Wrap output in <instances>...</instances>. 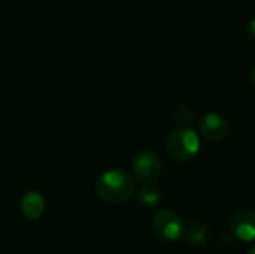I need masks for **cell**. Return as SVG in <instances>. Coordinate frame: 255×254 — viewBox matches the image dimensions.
I'll use <instances>...</instances> for the list:
<instances>
[{"label": "cell", "mask_w": 255, "mask_h": 254, "mask_svg": "<svg viewBox=\"0 0 255 254\" xmlns=\"http://www.w3.org/2000/svg\"><path fill=\"white\" fill-rule=\"evenodd\" d=\"M136 192L134 178L124 169L105 171L96 181V195L109 204H123L131 199Z\"/></svg>", "instance_id": "1"}, {"label": "cell", "mask_w": 255, "mask_h": 254, "mask_svg": "<svg viewBox=\"0 0 255 254\" xmlns=\"http://www.w3.org/2000/svg\"><path fill=\"white\" fill-rule=\"evenodd\" d=\"M200 135L188 126H181L173 130L166 139L167 154L176 162H188L200 151Z\"/></svg>", "instance_id": "2"}, {"label": "cell", "mask_w": 255, "mask_h": 254, "mask_svg": "<svg viewBox=\"0 0 255 254\" xmlns=\"http://www.w3.org/2000/svg\"><path fill=\"white\" fill-rule=\"evenodd\" d=\"M131 171L134 178L140 184H151L160 178L163 165L157 153L151 150H143L134 156L131 163Z\"/></svg>", "instance_id": "3"}, {"label": "cell", "mask_w": 255, "mask_h": 254, "mask_svg": "<svg viewBox=\"0 0 255 254\" xmlns=\"http://www.w3.org/2000/svg\"><path fill=\"white\" fill-rule=\"evenodd\" d=\"M152 231L160 240L173 243L184 235V222L175 211L160 210L152 217Z\"/></svg>", "instance_id": "4"}, {"label": "cell", "mask_w": 255, "mask_h": 254, "mask_svg": "<svg viewBox=\"0 0 255 254\" xmlns=\"http://www.w3.org/2000/svg\"><path fill=\"white\" fill-rule=\"evenodd\" d=\"M200 136L209 142H221L227 139L232 133V126L229 120L218 112H208L199 121Z\"/></svg>", "instance_id": "5"}, {"label": "cell", "mask_w": 255, "mask_h": 254, "mask_svg": "<svg viewBox=\"0 0 255 254\" xmlns=\"http://www.w3.org/2000/svg\"><path fill=\"white\" fill-rule=\"evenodd\" d=\"M230 231L241 241H255V211L244 210L236 213L230 222Z\"/></svg>", "instance_id": "6"}, {"label": "cell", "mask_w": 255, "mask_h": 254, "mask_svg": "<svg viewBox=\"0 0 255 254\" xmlns=\"http://www.w3.org/2000/svg\"><path fill=\"white\" fill-rule=\"evenodd\" d=\"M21 211L30 220H37L45 213V199L39 192H28L21 201Z\"/></svg>", "instance_id": "7"}, {"label": "cell", "mask_w": 255, "mask_h": 254, "mask_svg": "<svg viewBox=\"0 0 255 254\" xmlns=\"http://www.w3.org/2000/svg\"><path fill=\"white\" fill-rule=\"evenodd\" d=\"M137 199L145 207H157L163 201V192L154 183L142 184L137 190Z\"/></svg>", "instance_id": "8"}, {"label": "cell", "mask_w": 255, "mask_h": 254, "mask_svg": "<svg viewBox=\"0 0 255 254\" xmlns=\"http://www.w3.org/2000/svg\"><path fill=\"white\" fill-rule=\"evenodd\" d=\"M208 237H209V229L202 223H193L185 232L187 241L193 246H203Z\"/></svg>", "instance_id": "9"}, {"label": "cell", "mask_w": 255, "mask_h": 254, "mask_svg": "<svg viewBox=\"0 0 255 254\" xmlns=\"http://www.w3.org/2000/svg\"><path fill=\"white\" fill-rule=\"evenodd\" d=\"M193 117H194V114H193L191 108H190V106H185V105L178 106V108L175 109V112H173L175 121H176L178 124H181V126H188V124L191 123Z\"/></svg>", "instance_id": "10"}, {"label": "cell", "mask_w": 255, "mask_h": 254, "mask_svg": "<svg viewBox=\"0 0 255 254\" xmlns=\"http://www.w3.org/2000/svg\"><path fill=\"white\" fill-rule=\"evenodd\" d=\"M247 34H248L251 39H255V18H253V19L247 24Z\"/></svg>", "instance_id": "11"}, {"label": "cell", "mask_w": 255, "mask_h": 254, "mask_svg": "<svg viewBox=\"0 0 255 254\" xmlns=\"http://www.w3.org/2000/svg\"><path fill=\"white\" fill-rule=\"evenodd\" d=\"M251 82L255 85V66L253 67V70H251Z\"/></svg>", "instance_id": "12"}, {"label": "cell", "mask_w": 255, "mask_h": 254, "mask_svg": "<svg viewBox=\"0 0 255 254\" xmlns=\"http://www.w3.org/2000/svg\"><path fill=\"white\" fill-rule=\"evenodd\" d=\"M247 254H255V247H253V249H251V250H250Z\"/></svg>", "instance_id": "13"}]
</instances>
